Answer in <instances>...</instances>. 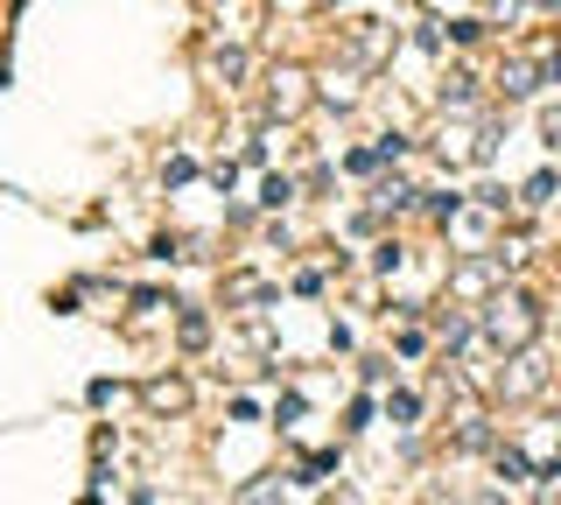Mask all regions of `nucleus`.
I'll use <instances>...</instances> for the list:
<instances>
[{"label":"nucleus","instance_id":"nucleus-1","mask_svg":"<svg viewBox=\"0 0 561 505\" xmlns=\"http://www.w3.org/2000/svg\"><path fill=\"white\" fill-rule=\"evenodd\" d=\"M484 330H491V344H513V352H526V344H534V330H540V309L526 302V295H499Z\"/></svg>","mask_w":561,"mask_h":505},{"label":"nucleus","instance_id":"nucleus-2","mask_svg":"<svg viewBox=\"0 0 561 505\" xmlns=\"http://www.w3.org/2000/svg\"><path fill=\"white\" fill-rule=\"evenodd\" d=\"M534 57H513V64H505V99H526V92H534Z\"/></svg>","mask_w":561,"mask_h":505}]
</instances>
